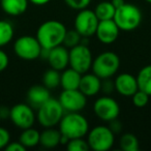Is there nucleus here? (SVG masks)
<instances>
[{
    "mask_svg": "<svg viewBox=\"0 0 151 151\" xmlns=\"http://www.w3.org/2000/svg\"><path fill=\"white\" fill-rule=\"evenodd\" d=\"M61 132L54 127H46L40 132V145L46 149H53L60 144Z\"/></svg>",
    "mask_w": 151,
    "mask_h": 151,
    "instance_id": "obj_20",
    "label": "nucleus"
},
{
    "mask_svg": "<svg viewBox=\"0 0 151 151\" xmlns=\"http://www.w3.org/2000/svg\"><path fill=\"white\" fill-rule=\"evenodd\" d=\"M114 85L115 90L125 97H132L139 90L137 77L128 73H119L114 80Z\"/></svg>",
    "mask_w": 151,
    "mask_h": 151,
    "instance_id": "obj_14",
    "label": "nucleus"
},
{
    "mask_svg": "<svg viewBox=\"0 0 151 151\" xmlns=\"http://www.w3.org/2000/svg\"><path fill=\"white\" fill-rule=\"evenodd\" d=\"M115 90V85L114 82L111 81V79H105V80L101 81V90L105 94L109 95L111 94L113 91Z\"/></svg>",
    "mask_w": 151,
    "mask_h": 151,
    "instance_id": "obj_32",
    "label": "nucleus"
},
{
    "mask_svg": "<svg viewBox=\"0 0 151 151\" xmlns=\"http://www.w3.org/2000/svg\"><path fill=\"white\" fill-rule=\"evenodd\" d=\"M82 73L77 71L71 67H67L61 71L60 76V86L64 90L70 89H79Z\"/></svg>",
    "mask_w": 151,
    "mask_h": 151,
    "instance_id": "obj_19",
    "label": "nucleus"
},
{
    "mask_svg": "<svg viewBox=\"0 0 151 151\" xmlns=\"http://www.w3.org/2000/svg\"><path fill=\"white\" fill-rule=\"evenodd\" d=\"M59 130L66 138H85L89 132V122L81 112H66L59 122Z\"/></svg>",
    "mask_w": 151,
    "mask_h": 151,
    "instance_id": "obj_2",
    "label": "nucleus"
},
{
    "mask_svg": "<svg viewBox=\"0 0 151 151\" xmlns=\"http://www.w3.org/2000/svg\"><path fill=\"white\" fill-rule=\"evenodd\" d=\"M28 0H0V6L6 15L11 17L21 16L27 11Z\"/></svg>",
    "mask_w": 151,
    "mask_h": 151,
    "instance_id": "obj_18",
    "label": "nucleus"
},
{
    "mask_svg": "<svg viewBox=\"0 0 151 151\" xmlns=\"http://www.w3.org/2000/svg\"><path fill=\"white\" fill-rule=\"evenodd\" d=\"M110 123V126L109 127L111 128V130L114 132V134H119L120 132H121V129H122V124H121V122L118 120V118L117 119H114V120H112V121H110L109 122Z\"/></svg>",
    "mask_w": 151,
    "mask_h": 151,
    "instance_id": "obj_35",
    "label": "nucleus"
},
{
    "mask_svg": "<svg viewBox=\"0 0 151 151\" xmlns=\"http://www.w3.org/2000/svg\"><path fill=\"white\" fill-rule=\"evenodd\" d=\"M28 1H29V3L36 5V6H42V5L48 4L51 0H28Z\"/></svg>",
    "mask_w": 151,
    "mask_h": 151,
    "instance_id": "obj_37",
    "label": "nucleus"
},
{
    "mask_svg": "<svg viewBox=\"0 0 151 151\" xmlns=\"http://www.w3.org/2000/svg\"><path fill=\"white\" fill-rule=\"evenodd\" d=\"M9 142H11V132L6 128L0 126V149H5Z\"/></svg>",
    "mask_w": 151,
    "mask_h": 151,
    "instance_id": "obj_31",
    "label": "nucleus"
},
{
    "mask_svg": "<svg viewBox=\"0 0 151 151\" xmlns=\"http://www.w3.org/2000/svg\"><path fill=\"white\" fill-rule=\"evenodd\" d=\"M89 148L94 151H108L115 143V134L109 126L96 125L87 134Z\"/></svg>",
    "mask_w": 151,
    "mask_h": 151,
    "instance_id": "obj_6",
    "label": "nucleus"
},
{
    "mask_svg": "<svg viewBox=\"0 0 151 151\" xmlns=\"http://www.w3.org/2000/svg\"><path fill=\"white\" fill-rule=\"evenodd\" d=\"M93 112L101 121L110 122L118 118L120 114V106L115 99L105 94L94 101Z\"/></svg>",
    "mask_w": 151,
    "mask_h": 151,
    "instance_id": "obj_10",
    "label": "nucleus"
},
{
    "mask_svg": "<svg viewBox=\"0 0 151 151\" xmlns=\"http://www.w3.org/2000/svg\"><path fill=\"white\" fill-rule=\"evenodd\" d=\"M13 50L16 56L19 57L20 59L32 61L40 58L42 47L40 46L36 36L22 35L15 40Z\"/></svg>",
    "mask_w": 151,
    "mask_h": 151,
    "instance_id": "obj_7",
    "label": "nucleus"
},
{
    "mask_svg": "<svg viewBox=\"0 0 151 151\" xmlns=\"http://www.w3.org/2000/svg\"><path fill=\"white\" fill-rule=\"evenodd\" d=\"M81 42H82V36L80 35V33L77 30H67L62 45L66 47L67 49H71L77 45L81 44Z\"/></svg>",
    "mask_w": 151,
    "mask_h": 151,
    "instance_id": "obj_27",
    "label": "nucleus"
},
{
    "mask_svg": "<svg viewBox=\"0 0 151 151\" xmlns=\"http://www.w3.org/2000/svg\"><path fill=\"white\" fill-rule=\"evenodd\" d=\"M119 147L123 151H139L140 143L134 134L126 132L123 134L119 139Z\"/></svg>",
    "mask_w": 151,
    "mask_h": 151,
    "instance_id": "obj_25",
    "label": "nucleus"
},
{
    "mask_svg": "<svg viewBox=\"0 0 151 151\" xmlns=\"http://www.w3.org/2000/svg\"><path fill=\"white\" fill-rule=\"evenodd\" d=\"M149 99H150V96H149L146 92H144V91L139 89V90L132 96V101L134 107L144 108L145 106H147V104L149 103Z\"/></svg>",
    "mask_w": 151,
    "mask_h": 151,
    "instance_id": "obj_29",
    "label": "nucleus"
},
{
    "mask_svg": "<svg viewBox=\"0 0 151 151\" xmlns=\"http://www.w3.org/2000/svg\"><path fill=\"white\" fill-rule=\"evenodd\" d=\"M15 35V28L12 22L7 20H0V48L5 47L13 40Z\"/></svg>",
    "mask_w": 151,
    "mask_h": 151,
    "instance_id": "obj_24",
    "label": "nucleus"
},
{
    "mask_svg": "<svg viewBox=\"0 0 151 151\" xmlns=\"http://www.w3.org/2000/svg\"><path fill=\"white\" fill-rule=\"evenodd\" d=\"M139 89L151 96V64L142 67L137 76Z\"/></svg>",
    "mask_w": 151,
    "mask_h": 151,
    "instance_id": "obj_22",
    "label": "nucleus"
},
{
    "mask_svg": "<svg viewBox=\"0 0 151 151\" xmlns=\"http://www.w3.org/2000/svg\"><path fill=\"white\" fill-rule=\"evenodd\" d=\"M92 0H64V3L71 9L75 11H82L87 9Z\"/></svg>",
    "mask_w": 151,
    "mask_h": 151,
    "instance_id": "obj_30",
    "label": "nucleus"
},
{
    "mask_svg": "<svg viewBox=\"0 0 151 151\" xmlns=\"http://www.w3.org/2000/svg\"><path fill=\"white\" fill-rule=\"evenodd\" d=\"M120 29L113 19L99 21L94 35L104 45H111L117 40Z\"/></svg>",
    "mask_w": 151,
    "mask_h": 151,
    "instance_id": "obj_13",
    "label": "nucleus"
},
{
    "mask_svg": "<svg viewBox=\"0 0 151 151\" xmlns=\"http://www.w3.org/2000/svg\"><path fill=\"white\" fill-rule=\"evenodd\" d=\"M27 148L20 141H18V142H9V145L5 147L6 151H24Z\"/></svg>",
    "mask_w": 151,
    "mask_h": 151,
    "instance_id": "obj_34",
    "label": "nucleus"
},
{
    "mask_svg": "<svg viewBox=\"0 0 151 151\" xmlns=\"http://www.w3.org/2000/svg\"><path fill=\"white\" fill-rule=\"evenodd\" d=\"M65 111L61 106L59 99L51 96L45 104H42L36 112V120L44 128L55 127L58 125Z\"/></svg>",
    "mask_w": 151,
    "mask_h": 151,
    "instance_id": "obj_5",
    "label": "nucleus"
},
{
    "mask_svg": "<svg viewBox=\"0 0 151 151\" xmlns=\"http://www.w3.org/2000/svg\"><path fill=\"white\" fill-rule=\"evenodd\" d=\"M40 132L37 129L33 128V126H32V127L22 129L19 141L26 148H33V147L40 145Z\"/></svg>",
    "mask_w": 151,
    "mask_h": 151,
    "instance_id": "obj_21",
    "label": "nucleus"
},
{
    "mask_svg": "<svg viewBox=\"0 0 151 151\" xmlns=\"http://www.w3.org/2000/svg\"><path fill=\"white\" fill-rule=\"evenodd\" d=\"M93 62L92 52L85 44H79L69 49V67L80 73H86L91 69Z\"/></svg>",
    "mask_w": 151,
    "mask_h": 151,
    "instance_id": "obj_8",
    "label": "nucleus"
},
{
    "mask_svg": "<svg viewBox=\"0 0 151 151\" xmlns=\"http://www.w3.org/2000/svg\"><path fill=\"white\" fill-rule=\"evenodd\" d=\"M58 99L65 112H81L87 106V96L80 89H63Z\"/></svg>",
    "mask_w": 151,
    "mask_h": 151,
    "instance_id": "obj_12",
    "label": "nucleus"
},
{
    "mask_svg": "<svg viewBox=\"0 0 151 151\" xmlns=\"http://www.w3.org/2000/svg\"><path fill=\"white\" fill-rule=\"evenodd\" d=\"M65 146H66L67 150L69 151H88L90 149L88 142L84 138L70 139Z\"/></svg>",
    "mask_w": 151,
    "mask_h": 151,
    "instance_id": "obj_28",
    "label": "nucleus"
},
{
    "mask_svg": "<svg viewBox=\"0 0 151 151\" xmlns=\"http://www.w3.org/2000/svg\"><path fill=\"white\" fill-rule=\"evenodd\" d=\"M66 32L67 29L62 22L48 20L38 26L36 30V38L42 48L53 49L63 44Z\"/></svg>",
    "mask_w": 151,
    "mask_h": 151,
    "instance_id": "obj_1",
    "label": "nucleus"
},
{
    "mask_svg": "<svg viewBox=\"0 0 151 151\" xmlns=\"http://www.w3.org/2000/svg\"><path fill=\"white\" fill-rule=\"evenodd\" d=\"M145 1H146V2H148V3H150V4H151V0H145Z\"/></svg>",
    "mask_w": 151,
    "mask_h": 151,
    "instance_id": "obj_39",
    "label": "nucleus"
},
{
    "mask_svg": "<svg viewBox=\"0 0 151 151\" xmlns=\"http://www.w3.org/2000/svg\"><path fill=\"white\" fill-rule=\"evenodd\" d=\"M142 12L137 5L125 2L116 9L113 20L121 31H132L142 23Z\"/></svg>",
    "mask_w": 151,
    "mask_h": 151,
    "instance_id": "obj_4",
    "label": "nucleus"
},
{
    "mask_svg": "<svg viewBox=\"0 0 151 151\" xmlns=\"http://www.w3.org/2000/svg\"><path fill=\"white\" fill-rule=\"evenodd\" d=\"M9 120L16 127L25 129L34 125L36 121V113L34 112V108L29 104L20 103L11 108Z\"/></svg>",
    "mask_w": 151,
    "mask_h": 151,
    "instance_id": "obj_9",
    "label": "nucleus"
},
{
    "mask_svg": "<svg viewBox=\"0 0 151 151\" xmlns=\"http://www.w3.org/2000/svg\"><path fill=\"white\" fill-rule=\"evenodd\" d=\"M9 64V57L6 54V52L0 48V73L4 71L7 68Z\"/></svg>",
    "mask_w": 151,
    "mask_h": 151,
    "instance_id": "obj_33",
    "label": "nucleus"
},
{
    "mask_svg": "<svg viewBox=\"0 0 151 151\" xmlns=\"http://www.w3.org/2000/svg\"><path fill=\"white\" fill-rule=\"evenodd\" d=\"M9 115H11V108L4 105L0 106V120L4 121L9 119Z\"/></svg>",
    "mask_w": 151,
    "mask_h": 151,
    "instance_id": "obj_36",
    "label": "nucleus"
},
{
    "mask_svg": "<svg viewBox=\"0 0 151 151\" xmlns=\"http://www.w3.org/2000/svg\"><path fill=\"white\" fill-rule=\"evenodd\" d=\"M99 23V20L97 19L94 11L84 9L82 11H79V13L77 14L73 26L75 30H77L82 37L89 38L95 34Z\"/></svg>",
    "mask_w": 151,
    "mask_h": 151,
    "instance_id": "obj_11",
    "label": "nucleus"
},
{
    "mask_svg": "<svg viewBox=\"0 0 151 151\" xmlns=\"http://www.w3.org/2000/svg\"><path fill=\"white\" fill-rule=\"evenodd\" d=\"M27 101L32 108L37 110L42 104H45L51 97L50 89L44 84H36L31 86L26 93Z\"/></svg>",
    "mask_w": 151,
    "mask_h": 151,
    "instance_id": "obj_17",
    "label": "nucleus"
},
{
    "mask_svg": "<svg viewBox=\"0 0 151 151\" xmlns=\"http://www.w3.org/2000/svg\"><path fill=\"white\" fill-rule=\"evenodd\" d=\"M111 2L115 6V9H118V7L122 6L125 3V0H111Z\"/></svg>",
    "mask_w": 151,
    "mask_h": 151,
    "instance_id": "obj_38",
    "label": "nucleus"
},
{
    "mask_svg": "<svg viewBox=\"0 0 151 151\" xmlns=\"http://www.w3.org/2000/svg\"><path fill=\"white\" fill-rule=\"evenodd\" d=\"M116 9L111 1H101L95 6L94 13L99 21L112 20L115 16Z\"/></svg>",
    "mask_w": 151,
    "mask_h": 151,
    "instance_id": "obj_23",
    "label": "nucleus"
},
{
    "mask_svg": "<svg viewBox=\"0 0 151 151\" xmlns=\"http://www.w3.org/2000/svg\"><path fill=\"white\" fill-rule=\"evenodd\" d=\"M101 79L93 73H83L81 77L79 89L87 97L95 96L101 90Z\"/></svg>",
    "mask_w": 151,
    "mask_h": 151,
    "instance_id": "obj_16",
    "label": "nucleus"
},
{
    "mask_svg": "<svg viewBox=\"0 0 151 151\" xmlns=\"http://www.w3.org/2000/svg\"><path fill=\"white\" fill-rule=\"evenodd\" d=\"M47 61L52 68L59 71L64 70L69 66V49L63 45L50 49Z\"/></svg>",
    "mask_w": 151,
    "mask_h": 151,
    "instance_id": "obj_15",
    "label": "nucleus"
},
{
    "mask_svg": "<svg viewBox=\"0 0 151 151\" xmlns=\"http://www.w3.org/2000/svg\"><path fill=\"white\" fill-rule=\"evenodd\" d=\"M60 71L51 67L42 75V84L50 90L56 89L60 85Z\"/></svg>",
    "mask_w": 151,
    "mask_h": 151,
    "instance_id": "obj_26",
    "label": "nucleus"
},
{
    "mask_svg": "<svg viewBox=\"0 0 151 151\" xmlns=\"http://www.w3.org/2000/svg\"><path fill=\"white\" fill-rule=\"evenodd\" d=\"M120 67V58L116 53L112 51H105L99 54L92 62V73L97 77L105 80L111 79L117 73Z\"/></svg>",
    "mask_w": 151,
    "mask_h": 151,
    "instance_id": "obj_3",
    "label": "nucleus"
}]
</instances>
